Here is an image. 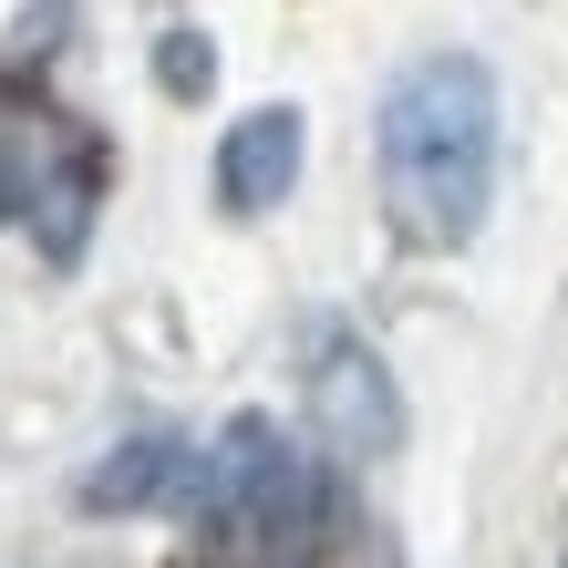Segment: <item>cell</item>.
I'll list each match as a JSON object with an SVG mask.
<instances>
[{
	"mask_svg": "<svg viewBox=\"0 0 568 568\" xmlns=\"http://www.w3.org/2000/svg\"><path fill=\"white\" fill-rule=\"evenodd\" d=\"M300 155H311V124L300 104H258L217 135V207L227 217H270L280 196L300 186Z\"/></svg>",
	"mask_w": 568,
	"mask_h": 568,
	"instance_id": "5",
	"label": "cell"
},
{
	"mask_svg": "<svg viewBox=\"0 0 568 568\" xmlns=\"http://www.w3.org/2000/svg\"><path fill=\"white\" fill-rule=\"evenodd\" d=\"M155 83L165 93H176V104H207V93H217V42H207V31H155Z\"/></svg>",
	"mask_w": 568,
	"mask_h": 568,
	"instance_id": "7",
	"label": "cell"
},
{
	"mask_svg": "<svg viewBox=\"0 0 568 568\" xmlns=\"http://www.w3.org/2000/svg\"><path fill=\"white\" fill-rule=\"evenodd\" d=\"M104 196V145L73 135L52 104H0V217H31L52 270H73Z\"/></svg>",
	"mask_w": 568,
	"mask_h": 568,
	"instance_id": "3",
	"label": "cell"
},
{
	"mask_svg": "<svg viewBox=\"0 0 568 568\" xmlns=\"http://www.w3.org/2000/svg\"><path fill=\"white\" fill-rule=\"evenodd\" d=\"M383 207L414 248H465L496 196V73L476 52H424L373 114Z\"/></svg>",
	"mask_w": 568,
	"mask_h": 568,
	"instance_id": "1",
	"label": "cell"
},
{
	"mask_svg": "<svg viewBox=\"0 0 568 568\" xmlns=\"http://www.w3.org/2000/svg\"><path fill=\"white\" fill-rule=\"evenodd\" d=\"M300 393H311V424H321V445H331V455L373 465V455L404 445V393H393L383 352L362 342V331L321 321V331H311V352H300Z\"/></svg>",
	"mask_w": 568,
	"mask_h": 568,
	"instance_id": "4",
	"label": "cell"
},
{
	"mask_svg": "<svg viewBox=\"0 0 568 568\" xmlns=\"http://www.w3.org/2000/svg\"><path fill=\"white\" fill-rule=\"evenodd\" d=\"M186 496H196V445L145 424L83 476V517H145V507H186Z\"/></svg>",
	"mask_w": 568,
	"mask_h": 568,
	"instance_id": "6",
	"label": "cell"
},
{
	"mask_svg": "<svg viewBox=\"0 0 568 568\" xmlns=\"http://www.w3.org/2000/svg\"><path fill=\"white\" fill-rule=\"evenodd\" d=\"M196 527L227 568H311L331 548V476L290 445L270 414H239L196 455Z\"/></svg>",
	"mask_w": 568,
	"mask_h": 568,
	"instance_id": "2",
	"label": "cell"
}]
</instances>
